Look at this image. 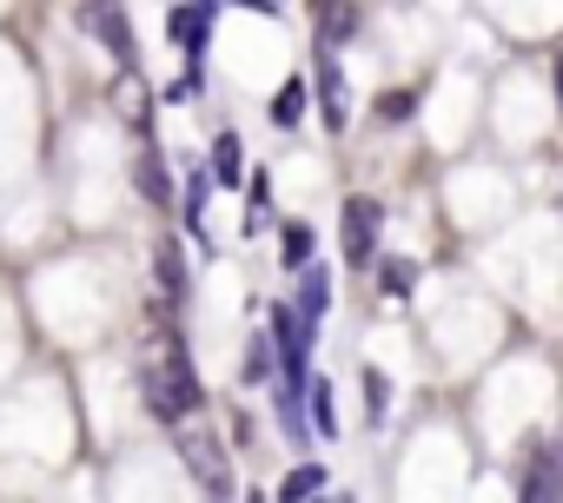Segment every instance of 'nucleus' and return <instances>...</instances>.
Listing matches in <instances>:
<instances>
[{
  "instance_id": "f257e3e1",
  "label": "nucleus",
  "mask_w": 563,
  "mask_h": 503,
  "mask_svg": "<svg viewBox=\"0 0 563 503\" xmlns=\"http://www.w3.org/2000/svg\"><path fill=\"white\" fill-rule=\"evenodd\" d=\"M206 404V391H199V371H192V358H186V345L179 338H166L159 351H153V365H146V411L159 417V424H192V411Z\"/></svg>"
},
{
  "instance_id": "f03ea898",
  "label": "nucleus",
  "mask_w": 563,
  "mask_h": 503,
  "mask_svg": "<svg viewBox=\"0 0 563 503\" xmlns=\"http://www.w3.org/2000/svg\"><path fill=\"white\" fill-rule=\"evenodd\" d=\"M173 444H179V463L192 470V483H206L212 496L232 490V463H225V444L212 437V424H179Z\"/></svg>"
},
{
  "instance_id": "7ed1b4c3",
  "label": "nucleus",
  "mask_w": 563,
  "mask_h": 503,
  "mask_svg": "<svg viewBox=\"0 0 563 503\" xmlns=\"http://www.w3.org/2000/svg\"><path fill=\"white\" fill-rule=\"evenodd\" d=\"M345 266L352 272H372L378 266V232H385V205L372 199V192H352L345 199Z\"/></svg>"
},
{
  "instance_id": "20e7f679",
  "label": "nucleus",
  "mask_w": 563,
  "mask_h": 503,
  "mask_svg": "<svg viewBox=\"0 0 563 503\" xmlns=\"http://www.w3.org/2000/svg\"><path fill=\"white\" fill-rule=\"evenodd\" d=\"M272 318V345H278V371H286V391H299L312 371H306V358H312V325L292 312V305H272L265 312Z\"/></svg>"
},
{
  "instance_id": "39448f33",
  "label": "nucleus",
  "mask_w": 563,
  "mask_h": 503,
  "mask_svg": "<svg viewBox=\"0 0 563 503\" xmlns=\"http://www.w3.org/2000/svg\"><path fill=\"white\" fill-rule=\"evenodd\" d=\"M517 503H563V450L556 444H530L523 470H517Z\"/></svg>"
},
{
  "instance_id": "423d86ee",
  "label": "nucleus",
  "mask_w": 563,
  "mask_h": 503,
  "mask_svg": "<svg viewBox=\"0 0 563 503\" xmlns=\"http://www.w3.org/2000/svg\"><path fill=\"white\" fill-rule=\"evenodd\" d=\"M80 27H87V41H100L120 67H133V21H126L120 0H87V8H80Z\"/></svg>"
},
{
  "instance_id": "0eeeda50",
  "label": "nucleus",
  "mask_w": 563,
  "mask_h": 503,
  "mask_svg": "<svg viewBox=\"0 0 563 503\" xmlns=\"http://www.w3.org/2000/svg\"><path fill=\"white\" fill-rule=\"evenodd\" d=\"M153 286H159V305L166 312H186V245L179 238H159L153 245Z\"/></svg>"
},
{
  "instance_id": "6e6552de",
  "label": "nucleus",
  "mask_w": 563,
  "mask_h": 503,
  "mask_svg": "<svg viewBox=\"0 0 563 503\" xmlns=\"http://www.w3.org/2000/svg\"><path fill=\"white\" fill-rule=\"evenodd\" d=\"M292 312H299L312 332L325 325V312H332V272H325V266H306V272H299V299H292Z\"/></svg>"
},
{
  "instance_id": "1a4fd4ad",
  "label": "nucleus",
  "mask_w": 563,
  "mask_h": 503,
  "mask_svg": "<svg viewBox=\"0 0 563 503\" xmlns=\"http://www.w3.org/2000/svg\"><path fill=\"white\" fill-rule=\"evenodd\" d=\"M319 107H325V126L345 133V120H352V87H345L339 60H319Z\"/></svg>"
},
{
  "instance_id": "9d476101",
  "label": "nucleus",
  "mask_w": 563,
  "mask_h": 503,
  "mask_svg": "<svg viewBox=\"0 0 563 503\" xmlns=\"http://www.w3.org/2000/svg\"><path fill=\"white\" fill-rule=\"evenodd\" d=\"M113 107H120V120H126V126H146V113H153V93H146L140 67H126V74H120V87H113Z\"/></svg>"
},
{
  "instance_id": "9b49d317",
  "label": "nucleus",
  "mask_w": 563,
  "mask_h": 503,
  "mask_svg": "<svg viewBox=\"0 0 563 503\" xmlns=\"http://www.w3.org/2000/svg\"><path fill=\"white\" fill-rule=\"evenodd\" d=\"M133 186H140V199H146V205H159V212L173 205V179H166V166H159V153H153V146L140 153V166H133Z\"/></svg>"
},
{
  "instance_id": "f8f14e48",
  "label": "nucleus",
  "mask_w": 563,
  "mask_h": 503,
  "mask_svg": "<svg viewBox=\"0 0 563 503\" xmlns=\"http://www.w3.org/2000/svg\"><path fill=\"white\" fill-rule=\"evenodd\" d=\"M166 34H173V41H179L186 54H199V47H206V34H212V14H206V8H192V0H186V8H173Z\"/></svg>"
},
{
  "instance_id": "ddd939ff",
  "label": "nucleus",
  "mask_w": 563,
  "mask_h": 503,
  "mask_svg": "<svg viewBox=\"0 0 563 503\" xmlns=\"http://www.w3.org/2000/svg\"><path fill=\"white\" fill-rule=\"evenodd\" d=\"M312 14H319V41H325V47H345L352 27H358V8H352V0H325V8H312Z\"/></svg>"
},
{
  "instance_id": "4468645a",
  "label": "nucleus",
  "mask_w": 563,
  "mask_h": 503,
  "mask_svg": "<svg viewBox=\"0 0 563 503\" xmlns=\"http://www.w3.org/2000/svg\"><path fill=\"white\" fill-rule=\"evenodd\" d=\"M206 199H212V172H192L186 192H179V212H186V232H192V238H212V232H206Z\"/></svg>"
},
{
  "instance_id": "2eb2a0df",
  "label": "nucleus",
  "mask_w": 563,
  "mask_h": 503,
  "mask_svg": "<svg viewBox=\"0 0 563 503\" xmlns=\"http://www.w3.org/2000/svg\"><path fill=\"white\" fill-rule=\"evenodd\" d=\"M306 424H319V437H339V411H332L325 378H306Z\"/></svg>"
},
{
  "instance_id": "dca6fc26",
  "label": "nucleus",
  "mask_w": 563,
  "mask_h": 503,
  "mask_svg": "<svg viewBox=\"0 0 563 503\" xmlns=\"http://www.w3.org/2000/svg\"><path fill=\"white\" fill-rule=\"evenodd\" d=\"M206 172H212L219 186H245V159H239V139H232V133L212 139V166H206Z\"/></svg>"
},
{
  "instance_id": "f3484780",
  "label": "nucleus",
  "mask_w": 563,
  "mask_h": 503,
  "mask_svg": "<svg viewBox=\"0 0 563 503\" xmlns=\"http://www.w3.org/2000/svg\"><path fill=\"white\" fill-rule=\"evenodd\" d=\"M358 391H365V424H372V431H378V424H385V417H391V378H385V371H372V365H365V378H358Z\"/></svg>"
},
{
  "instance_id": "a211bd4d",
  "label": "nucleus",
  "mask_w": 563,
  "mask_h": 503,
  "mask_svg": "<svg viewBox=\"0 0 563 503\" xmlns=\"http://www.w3.org/2000/svg\"><path fill=\"white\" fill-rule=\"evenodd\" d=\"M278 245H286V252H278V259H286L292 272H306V266H312V225H306V219H286V232H278Z\"/></svg>"
},
{
  "instance_id": "6ab92c4d",
  "label": "nucleus",
  "mask_w": 563,
  "mask_h": 503,
  "mask_svg": "<svg viewBox=\"0 0 563 503\" xmlns=\"http://www.w3.org/2000/svg\"><path fill=\"white\" fill-rule=\"evenodd\" d=\"M278 371V345L265 338V332H252V345H245V365H239V378L245 384H258V378H272Z\"/></svg>"
},
{
  "instance_id": "aec40b11",
  "label": "nucleus",
  "mask_w": 563,
  "mask_h": 503,
  "mask_svg": "<svg viewBox=\"0 0 563 503\" xmlns=\"http://www.w3.org/2000/svg\"><path fill=\"white\" fill-rule=\"evenodd\" d=\"M312 490H325V463H299L286 483H278V503H312Z\"/></svg>"
},
{
  "instance_id": "412c9836",
  "label": "nucleus",
  "mask_w": 563,
  "mask_h": 503,
  "mask_svg": "<svg viewBox=\"0 0 563 503\" xmlns=\"http://www.w3.org/2000/svg\"><path fill=\"white\" fill-rule=\"evenodd\" d=\"M306 93H312L306 80H286V87H278V100H272V120L278 126H299L306 120Z\"/></svg>"
},
{
  "instance_id": "4be33fe9",
  "label": "nucleus",
  "mask_w": 563,
  "mask_h": 503,
  "mask_svg": "<svg viewBox=\"0 0 563 503\" xmlns=\"http://www.w3.org/2000/svg\"><path fill=\"white\" fill-rule=\"evenodd\" d=\"M245 192H252V199H245V225H258V219H265V205H272V172H252V179H245Z\"/></svg>"
},
{
  "instance_id": "5701e85b",
  "label": "nucleus",
  "mask_w": 563,
  "mask_h": 503,
  "mask_svg": "<svg viewBox=\"0 0 563 503\" xmlns=\"http://www.w3.org/2000/svg\"><path fill=\"white\" fill-rule=\"evenodd\" d=\"M378 279H385V292H391V299H405V292H411V279H418V266H411V259H385V266H378Z\"/></svg>"
},
{
  "instance_id": "b1692460",
  "label": "nucleus",
  "mask_w": 563,
  "mask_h": 503,
  "mask_svg": "<svg viewBox=\"0 0 563 503\" xmlns=\"http://www.w3.org/2000/svg\"><path fill=\"white\" fill-rule=\"evenodd\" d=\"M166 100H179V107H186V100H199V74H186V80H173V87H166Z\"/></svg>"
},
{
  "instance_id": "393cba45",
  "label": "nucleus",
  "mask_w": 563,
  "mask_h": 503,
  "mask_svg": "<svg viewBox=\"0 0 563 503\" xmlns=\"http://www.w3.org/2000/svg\"><path fill=\"white\" fill-rule=\"evenodd\" d=\"M378 113H385V120H405V113H411V93H391V100H385Z\"/></svg>"
},
{
  "instance_id": "a878e982",
  "label": "nucleus",
  "mask_w": 563,
  "mask_h": 503,
  "mask_svg": "<svg viewBox=\"0 0 563 503\" xmlns=\"http://www.w3.org/2000/svg\"><path fill=\"white\" fill-rule=\"evenodd\" d=\"M556 113H563V54H556Z\"/></svg>"
},
{
  "instance_id": "bb28decb",
  "label": "nucleus",
  "mask_w": 563,
  "mask_h": 503,
  "mask_svg": "<svg viewBox=\"0 0 563 503\" xmlns=\"http://www.w3.org/2000/svg\"><path fill=\"white\" fill-rule=\"evenodd\" d=\"M312 8H325V0H312Z\"/></svg>"
}]
</instances>
